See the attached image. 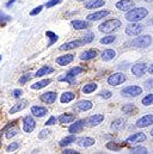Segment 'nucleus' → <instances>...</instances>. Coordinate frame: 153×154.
Instances as JSON below:
<instances>
[{"mask_svg":"<svg viewBox=\"0 0 153 154\" xmlns=\"http://www.w3.org/2000/svg\"><path fill=\"white\" fill-rule=\"evenodd\" d=\"M147 14H148V10L147 8H145V7H135V8H130L127 12L126 19L129 20V22H140Z\"/></svg>","mask_w":153,"mask_h":154,"instance_id":"1","label":"nucleus"},{"mask_svg":"<svg viewBox=\"0 0 153 154\" xmlns=\"http://www.w3.org/2000/svg\"><path fill=\"white\" fill-rule=\"evenodd\" d=\"M98 28H99L101 32L110 34V32H114L115 30H117L118 28H121V22L118 19H109V20H105L104 23H102Z\"/></svg>","mask_w":153,"mask_h":154,"instance_id":"2","label":"nucleus"},{"mask_svg":"<svg viewBox=\"0 0 153 154\" xmlns=\"http://www.w3.org/2000/svg\"><path fill=\"white\" fill-rule=\"evenodd\" d=\"M84 72V68H81V67H73V68H71L66 74H64L62 77H59V81H66V82H68V84H74V81H76V75H79L80 73H83Z\"/></svg>","mask_w":153,"mask_h":154,"instance_id":"3","label":"nucleus"},{"mask_svg":"<svg viewBox=\"0 0 153 154\" xmlns=\"http://www.w3.org/2000/svg\"><path fill=\"white\" fill-rule=\"evenodd\" d=\"M151 43H152V37L148 35H145V36H140V37L133 39L130 44L135 48H147L148 45H151Z\"/></svg>","mask_w":153,"mask_h":154,"instance_id":"4","label":"nucleus"},{"mask_svg":"<svg viewBox=\"0 0 153 154\" xmlns=\"http://www.w3.org/2000/svg\"><path fill=\"white\" fill-rule=\"evenodd\" d=\"M142 93V88L140 86L133 85V86H127L121 91V94L123 97H136Z\"/></svg>","mask_w":153,"mask_h":154,"instance_id":"5","label":"nucleus"},{"mask_svg":"<svg viewBox=\"0 0 153 154\" xmlns=\"http://www.w3.org/2000/svg\"><path fill=\"white\" fill-rule=\"evenodd\" d=\"M142 30H144V26L141 24H138L136 22H133V24H129L126 28V34L128 36H138L142 32Z\"/></svg>","mask_w":153,"mask_h":154,"instance_id":"6","label":"nucleus"},{"mask_svg":"<svg viewBox=\"0 0 153 154\" xmlns=\"http://www.w3.org/2000/svg\"><path fill=\"white\" fill-rule=\"evenodd\" d=\"M126 75L123 73H114L108 78V84L111 86H118L126 81Z\"/></svg>","mask_w":153,"mask_h":154,"instance_id":"7","label":"nucleus"},{"mask_svg":"<svg viewBox=\"0 0 153 154\" xmlns=\"http://www.w3.org/2000/svg\"><path fill=\"white\" fill-rule=\"evenodd\" d=\"M35 127H36V122H35V119H34L31 116L24 117V119H23V130H24L25 133H31V131H34Z\"/></svg>","mask_w":153,"mask_h":154,"instance_id":"8","label":"nucleus"},{"mask_svg":"<svg viewBox=\"0 0 153 154\" xmlns=\"http://www.w3.org/2000/svg\"><path fill=\"white\" fill-rule=\"evenodd\" d=\"M27 105H28V100H25V99H20V100H18V102H17L10 110H8V114H11V115L17 114V112L24 110V109L27 108Z\"/></svg>","mask_w":153,"mask_h":154,"instance_id":"9","label":"nucleus"},{"mask_svg":"<svg viewBox=\"0 0 153 154\" xmlns=\"http://www.w3.org/2000/svg\"><path fill=\"white\" fill-rule=\"evenodd\" d=\"M104 121V115H101V114H97V115H93L91 117H89L86 119V123L89 127H97L102 122Z\"/></svg>","mask_w":153,"mask_h":154,"instance_id":"10","label":"nucleus"},{"mask_svg":"<svg viewBox=\"0 0 153 154\" xmlns=\"http://www.w3.org/2000/svg\"><path fill=\"white\" fill-rule=\"evenodd\" d=\"M151 124H153V115L142 116L136 122V127H139V128H146V127H150Z\"/></svg>","mask_w":153,"mask_h":154,"instance_id":"11","label":"nucleus"},{"mask_svg":"<svg viewBox=\"0 0 153 154\" xmlns=\"http://www.w3.org/2000/svg\"><path fill=\"white\" fill-rule=\"evenodd\" d=\"M84 44L83 41H79V39H76V41H71V42H67L65 44H62L59 49L61 51H66V50H71V49H76L78 47H81Z\"/></svg>","mask_w":153,"mask_h":154,"instance_id":"12","label":"nucleus"},{"mask_svg":"<svg viewBox=\"0 0 153 154\" xmlns=\"http://www.w3.org/2000/svg\"><path fill=\"white\" fill-rule=\"evenodd\" d=\"M133 7H134L133 0H120L116 2V8H118L120 11H129Z\"/></svg>","mask_w":153,"mask_h":154,"instance_id":"13","label":"nucleus"},{"mask_svg":"<svg viewBox=\"0 0 153 154\" xmlns=\"http://www.w3.org/2000/svg\"><path fill=\"white\" fill-rule=\"evenodd\" d=\"M86 124V121L85 119H79V121H76V123H72L68 128V131L71 134H76V133H79L83 130V128L85 127Z\"/></svg>","mask_w":153,"mask_h":154,"instance_id":"14","label":"nucleus"},{"mask_svg":"<svg viewBox=\"0 0 153 154\" xmlns=\"http://www.w3.org/2000/svg\"><path fill=\"white\" fill-rule=\"evenodd\" d=\"M147 71V65L146 63H136L132 67V73L135 77H141L145 74V72Z\"/></svg>","mask_w":153,"mask_h":154,"instance_id":"15","label":"nucleus"},{"mask_svg":"<svg viewBox=\"0 0 153 154\" xmlns=\"http://www.w3.org/2000/svg\"><path fill=\"white\" fill-rule=\"evenodd\" d=\"M145 140H146V135L144 133H135V134L130 135L126 140V142L127 143H139V142H142Z\"/></svg>","mask_w":153,"mask_h":154,"instance_id":"16","label":"nucleus"},{"mask_svg":"<svg viewBox=\"0 0 153 154\" xmlns=\"http://www.w3.org/2000/svg\"><path fill=\"white\" fill-rule=\"evenodd\" d=\"M41 100L43 103H45V104H53L56 100V93L52 92V91L50 92H45V93L41 94Z\"/></svg>","mask_w":153,"mask_h":154,"instance_id":"17","label":"nucleus"},{"mask_svg":"<svg viewBox=\"0 0 153 154\" xmlns=\"http://www.w3.org/2000/svg\"><path fill=\"white\" fill-rule=\"evenodd\" d=\"M74 59V55L72 54H66V55H62V56H59L56 59V63L59 66H67L68 63H71Z\"/></svg>","mask_w":153,"mask_h":154,"instance_id":"18","label":"nucleus"},{"mask_svg":"<svg viewBox=\"0 0 153 154\" xmlns=\"http://www.w3.org/2000/svg\"><path fill=\"white\" fill-rule=\"evenodd\" d=\"M95 142H96V141H95L92 137H87V136H85V137H80V139L76 140L78 146H79V147H85V148L93 146Z\"/></svg>","mask_w":153,"mask_h":154,"instance_id":"19","label":"nucleus"},{"mask_svg":"<svg viewBox=\"0 0 153 154\" xmlns=\"http://www.w3.org/2000/svg\"><path fill=\"white\" fill-rule=\"evenodd\" d=\"M92 106L93 105L90 100H80L74 105V109H76L78 111H89L90 109H92Z\"/></svg>","mask_w":153,"mask_h":154,"instance_id":"20","label":"nucleus"},{"mask_svg":"<svg viewBox=\"0 0 153 154\" xmlns=\"http://www.w3.org/2000/svg\"><path fill=\"white\" fill-rule=\"evenodd\" d=\"M108 14H109V11L102 10V11H97V12H93V13L89 14V16H87V19H89V20H99V19L107 17Z\"/></svg>","mask_w":153,"mask_h":154,"instance_id":"21","label":"nucleus"},{"mask_svg":"<svg viewBox=\"0 0 153 154\" xmlns=\"http://www.w3.org/2000/svg\"><path fill=\"white\" fill-rule=\"evenodd\" d=\"M72 26L73 29L76 30H85L87 28H90V23L86 22V20H80V19H76V20H72Z\"/></svg>","mask_w":153,"mask_h":154,"instance_id":"22","label":"nucleus"},{"mask_svg":"<svg viewBox=\"0 0 153 154\" xmlns=\"http://www.w3.org/2000/svg\"><path fill=\"white\" fill-rule=\"evenodd\" d=\"M97 56V50L95 49H90V50H86V51H83L80 54V60L83 61H89V60H92Z\"/></svg>","mask_w":153,"mask_h":154,"instance_id":"23","label":"nucleus"},{"mask_svg":"<svg viewBox=\"0 0 153 154\" xmlns=\"http://www.w3.org/2000/svg\"><path fill=\"white\" fill-rule=\"evenodd\" d=\"M53 72H54V68H52L50 66H42L37 72L35 73L34 77H36V78L44 77V75H48V74H50V73H53Z\"/></svg>","mask_w":153,"mask_h":154,"instance_id":"24","label":"nucleus"},{"mask_svg":"<svg viewBox=\"0 0 153 154\" xmlns=\"http://www.w3.org/2000/svg\"><path fill=\"white\" fill-rule=\"evenodd\" d=\"M31 114L34 116H36V117H43V116H45L48 114V110H47V108H44V106H33L31 108Z\"/></svg>","mask_w":153,"mask_h":154,"instance_id":"25","label":"nucleus"},{"mask_svg":"<svg viewBox=\"0 0 153 154\" xmlns=\"http://www.w3.org/2000/svg\"><path fill=\"white\" fill-rule=\"evenodd\" d=\"M104 0H91L89 2L85 4V8L87 10H92V8H99L102 6H104Z\"/></svg>","mask_w":153,"mask_h":154,"instance_id":"26","label":"nucleus"},{"mask_svg":"<svg viewBox=\"0 0 153 154\" xmlns=\"http://www.w3.org/2000/svg\"><path fill=\"white\" fill-rule=\"evenodd\" d=\"M74 98H76V94L73 92H64L61 94V97H60V102L62 104H67V103L72 102Z\"/></svg>","mask_w":153,"mask_h":154,"instance_id":"27","label":"nucleus"},{"mask_svg":"<svg viewBox=\"0 0 153 154\" xmlns=\"http://www.w3.org/2000/svg\"><path fill=\"white\" fill-rule=\"evenodd\" d=\"M97 87H98V85H97L96 82H89V84H86V85L83 86L81 91H83L85 94H89V93L95 92V91L97 90Z\"/></svg>","mask_w":153,"mask_h":154,"instance_id":"28","label":"nucleus"},{"mask_svg":"<svg viewBox=\"0 0 153 154\" xmlns=\"http://www.w3.org/2000/svg\"><path fill=\"white\" fill-rule=\"evenodd\" d=\"M116 56V51L113 49H107L102 53V60L103 61H110Z\"/></svg>","mask_w":153,"mask_h":154,"instance_id":"29","label":"nucleus"},{"mask_svg":"<svg viewBox=\"0 0 153 154\" xmlns=\"http://www.w3.org/2000/svg\"><path fill=\"white\" fill-rule=\"evenodd\" d=\"M58 119L60 121V123H71L76 119V115H73V114H62V115L59 116Z\"/></svg>","mask_w":153,"mask_h":154,"instance_id":"30","label":"nucleus"},{"mask_svg":"<svg viewBox=\"0 0 153 154\" xmlns=\"http://www.w3.org/2000/svg\"><path fill=\"white\" fill-rule=\"evenodd\" d=\"M73 142H76V136H74V134L64 137V139L59 142V145H60L61 147H66V146H68V145H71V143H73Z\"/></svg>","mask_w":153,"mask_h":154,"instance_id":"31","label":"nucleus"},{"mask_svg":"<svg viewBox=\"0 0 153 154\" xmlns=\"http://www.w3.org/2000/svg\"><path fill=\"white\" fill-rule=\"evenodd\" d=\"M49 84H50V80H49V79H43V80H41V81H37V82L33 84V85H31V88H33V90H41V88L48 86Z\"/></svg>","mask_w":153,"mask_h":154,"instance_id":"32","label":"nucleus"},{"mask_svg":"<svg viewBox=\"0 0 153 154\" xmlns=\"http://www.w3.org/2000/svg\"><path fill=\"white\" fill-rule=\"evenodd\" d=\"M45 36L49 38V43L47 44V47H52L54 43H56V41L59 39V36L55 34V32H53V31H47L45 32Z\"/></svg>","mask_w":153,"mask_h":154,"instance_id":"33","label":"nucleus"},{"mask_svg":"<svg viewBox=\"0 0 153 154\" xmlns=\"http://www.w3.org/2000/svg\"><path fill=\"white\" fill-rule=\"evenodd\" d=\"M124 127V121L123 119H121V118H117V119H115L114 122L111 123V129L114 130V131H118L120 129H122Z\"/></svg>","mask_w":153,"mask_h":154,"instance_id":"34","label":"nucleus"},{"mask_svg":"<svg viewBox=\"0 0 153 154\" xmlns=\"http://www.w3.org/2000/svg\"><path fill=\"white\" fill-rule=\"evenodd\" d=\"M18 133H19V129H18V128H16V127L10 128V127H8V129H7V131H6V137H7V139H12V137L16 136Z\"/></svg>","mask_w":153,"mask_h":154,"instance_id":"35","label":"nucleus"},{"mask_svg":"<svg viewBox=\"0 0 153 154\" xmlns=\"http://www.w3.org/2000/svg\"><path fill=\"white\" fill-rule=\"evenodd\" d=\"M134 110H135V106H134L133 104H126V105L122 106V111H123L124 114H127V115L133 114Z\"/></svg>","mask_w":153,"mask_h":154,"instance_id":"36","label":"nucleus"},{"mask_svg":"<svg viewBox=\"0 0 153 154\" xmlns=\"http://www.w3.org/2000/svg\"><path fill=\"white\" fill-rule=\"evenodd\" d=\"M130 153H133V154H146V153H148V152H147V149H146L145 147L139 146V147H134V148H132V149H130Z\"/></svg>","mask_w":153,"mask_h":154,"instance_id":"37","label":"nucleus"},{"mask_svg":"<svg viewBox=\"0 0 153 154\" xmlns=\"http://www.w3.org/2000/svg\"><path fill=\"white\" fill-rule=\"evenodd\" d=\"M142 104H144L145 106H150V105H152L153 104V93L147 94V96L142 99Z\"/></svg>","mask_w":153,"mask_h":154,"instance_id":"38","label":"nucleus"},{"mask_svg":"<svg viewBox=\"0 0 153 154\" xmlns=\"http://www.w3.org/2000/svg\"><path fill=\"white\" fill-rule=\"evenodd\" d=\"M121 145H117L116 142H114V141H111V142H108L107 143V148L108 149H110V151H120L121 149Z\"/></svg>","mask_w":153,"mask_h":154,"instance_id":"39","label":"nucleus"},{"mask_svg":"<svg viewBox=\"0 0 153 154\" xmlns=\"http://www.w3.org/2000/svg\"><path fill=\"white\" fill-rule=\"evenodd\" d=\"M34 77V75H31L30 73H28V74H24V75H22V77L19 78V84L20 85H24V84H27L31 78Z\"/></svg>","mask_w":153,"mask_h":154,"instance_id":"40","label":"nucleus"},{"mask_svg":"<svg viewBox=\"0 0 153 154\" xmlns=\"http://www.w3.org/2000/svg\"><path fill=\"white\" fill-rule=\"evenodd\" d=\"M115 39H116L115 36H107V37H103V38L101 39V43H103V44H110V43L115 42Z\"/></svg>","mask_w":153,"mask_h":154,"instance_id":"41","label":"nucleus"},{"mask_svg":"<svg viewBox=\"0 0 153 154\" xmlns=\"http://www.w3.org/2000/svg\"><path fill=\"white\" fill-rule=\"evenodd\" d=\"M93 39H95V35H93L92 32H87V34L84 36L83 42H84V43H90V42H92Z\"/></svg>","mask_w":153,"mask_h":154,"instance_id":"42","label":"nucleus"},{"mask_svg":"<svg viewBox=\"0 0 153 154\" xmlns=\"http://www.w3.org/2000/svg\"><path fill=\"white\" fill-rule=\"evenodd\" d=\"M18 147H19L18 142H12V143L8 145V147H7V152H8V153H12V152H14Z\"/></svg>","mask_w":153,"mask_h":154,"instance_id":"43","label":"nucleus"},{"mask_svg":"<svg viewBox=\"0 0 153 154\" xmlns=\"http://www.w3.org/2000/svg\"><path fill=\"white\" fill-rule=\"evenodd\" d=\"M111 92L110 91H108V90H103V91H101L99 92V96L102 97V98H104V99H108V98H110L111 97Z\"/></svg>","mask_w":153,"mask_h":154,"instance_id":"44","label":"nucleus"},{"mask_svg":"<svg viewBox=\"0 0 153 154\" xmlns=\"http://www.w3.org/2000/svg\"><path fill=\"white\" fill-rule=\"evenodd\" d=\"M62 0H49L47 4H45V7L47 8H49V7H53V6H55V5H58V4H60Z\"/></svg>","mask_w":153,"mask_h":154,"instance_id":"45","label":"nucleus"},{"mask_svg":"<svg viewBox=\"0 0 153 154\" xmlns=\"http://www.w3.org/2000/svg\"><path fill=\"white\" fill-rule=\"evenodd\" d=\"M11 19V17L10 16H6L1 10H0V24L2 23V22H7V20H10Z\"/></svg>","mask_w":153,"mask_h":154,"instance_id":"46","label":"nucleus"},{"mask_svg":"<svg viewBox=\"0 0 153 154\" xmlns=\"http://www.w3.org/2000/svg\"><path fill=\"white\" fill-rule=\"evenodd\" d=\"M55 123H56V117H55V116H50V118H49L44 124H45V125H54Z\"/></svg>","mask_w":153,"mask_h":154,"instance_id":"47","label":"nucleus"},{"mask_svg":"<svg viewBox=\"0 0 153 154\" xmlns=\"http://www.w3.org/2000/svg\"><path fill=\"white\" fill-rule=\"evenodd\" d=\"M49 133H50V131H49L48 129H47V130L43 129V130H41V133L38 134V137H39V139H44V137H47V136L49 135Z\"/></svg>","mask_w":153,"mask_h":154,"instance_id":"48","label":"nucleus"},{"mask_svg":"<svg viewBox=\"0 0 153 154\" xmlns=\"http://www.w3.org/2000/svg\"><path fill=\"white\" fill-rule=\"evenodd\" d=\"M42 8H43V6H37V7H35V8L30 12V16H36V14H38V13L42 11Z\"/></svg>","mask_w":153,"mask_h":154,"instance_id":"49","label":"nucleus"},{"mask_svg":"<svg viewBox=\"0 0 153 154\" xmlns=\"http://www.w3.org/2000/svg\"><path fill=\"white\" fill-rule=\"evenodd\" d=\"M22 94H23V91H22V90H18V88L14 90V91L12 92V96H13L14 98H19Z\"/></svg>","mask_w":153,"mask_h":154,"instance_id":"50","label":"nucleus"},{"mask_svg":"<svg viewBox=\"0 0 153 154\" xmlns=\"http://www.w3.org/2000/svg\"><path fill=\"white\" fill-rule=\"evenodd\" d=\"M145 85H146V87H147V88H153V78L148 79V80H146Z\"/></svg>","mask_w":153,"mask_h":154,"instance_id":"51","label":"nucleus"},{"mask_svg":"<svg viewBox=\"0 0 153 154\" xmlns=\"http://www.w3.org/2000/svg\"><path fill=\"white\" fill-rule=\"evenodd\" d=\"M62 153L64 154H78V152H76V151H73V149H64L62 151Z\"/></svg>","mask_w":153,"mask_h":154,"instance_id":"52","label":"nucleus"},{"mask_svg":"<svg viewBox=\"0 0 153 154\" xmlns=\"http://www.w3.org/2000/svg\"><path fill=\"white\" fill-rule=\"evenodd\" d=\"M14 2H16V0H10V1H7V2H6V7H11Z\"/></svg>","mask_w":153,"mask_h":154,"instance_id":"53","label":"nucleus"},{"mask_svg":"<svg viewBox=\"0 0 153 154\" xmlns=\"http://www.w3.org/2000/svg\"><path fill=\"white\" fill-rule=\"evenodd\" d=\"M148 72H150L151 74H153V65L151 66V67H150V68H148Z\"/></svg>","mask_w":153,"mask_h":154,"instance_id":"54","label":"nucleus"},{"mask_svg":"<svg viewBox=\"0 0 153 154\" xmlns=\"http://www.w3.org/2000/svg\"><path fill=\"white\" fill-rule=\"evenodd\" d=\"M150 133H151V135H152V137H153V129L151 130V131H150Z\"/></svg>","mask_w":153,"mask_h":154,"instance_id":"55","label":"nucleus"},{"mask_svg":"<svg viewBox=\"0 0 153 154\" xmlns=\"http://www.w3.org/2000/svg\"><path fill=\"white\" fill-rule=\"evenodd\" d=\"M78 1H85V0H78Z\"/></svg>","mask_w":153,"mask_h":154,"instance_id":"56","label":"nucleus"},{"mask_svg":"<svg viewBox=\"0 0 153 154\" xmlns=\"http://www.w3.org/2000/svg\"><path fill=\"white\" fill-rule=\"evenodd\" d=\"M147 1H153V0H147Z\"/></svg>","mask_w":153,"mask_h":154,"instance_id":"57","label":"nucleus"},{"mask_svg":"<svg viewBox=\"0 0 153 154\" xmlns=\"http://www.w3.org/2000/svg\"><path fill=\"white\" fill-rule=\"evenodd\" d=\"M0 60H1V55H0Z\"/></svg>","mask_w":153,"mask_h":154,"instance_id":"58","label":"nucleus"},{"mask_svg":"<svg viewBox=\"0 0 153 154\" xmlns=\"http://www.w3.org/2000/svg\"><path fill=\"white\" fill-rule=\"evenodd\" d=\"M152 25H153V19H152Z\"/></svg>","mask_w":153,"mask_h":154,"instance_id":"59","label":"nucleus"}]
</instances>
